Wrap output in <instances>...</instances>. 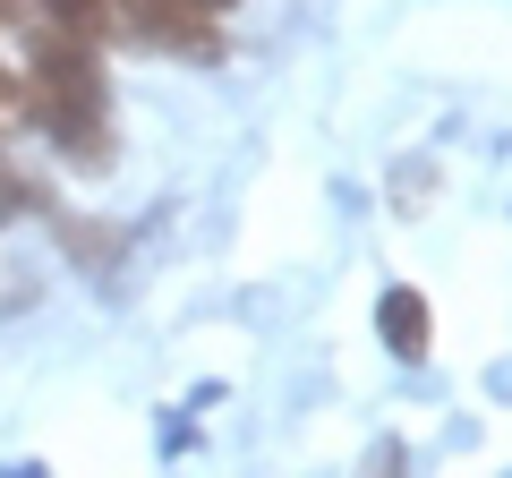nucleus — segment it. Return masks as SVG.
I'll return each instance as SVG.
<instances>
[{"instance_id": "7", "label": "nucleus", "mask_w": 512, "mask_h": 478, "mask_svg": "<svg viewBox=\"0 0 512 478\" xmlns=\"http://www.w3.org/2000/svg\"><path fill=\"white\" fill-rule=\"evenodd\" d=\"M9 18H26V9H18V0H0V26H9Z\"/></svg>"}, {"instance_id": "3", "label": "nucleus", "mask_w": 512, "mask_h": 478, "mask_svg": "<svg viewBox=\"0 0 512 478\" xmlns=\"http://www.w3.org/2000/svg\"><path fill=\"white\" fill-rule=\"evenodd\" d=\"M359 478H410V453H402V436H376V453L359 461Z\"/></svg>"}, {"instance_id": "4", "label": "nucleus", "mask_w": 512, "mask_h": 478, "mask_svg": "<svg viewBox=\"0 0 512 478\" xmlns=\"http://www.w3.org/2000/svg\"><path fill=\"white\" fill-rule=\"evenodd\" d=\"M60 231H69V248H77V257H94V265H111V257H120V239H111V231H94V222H60Z\"/></svg>"}, {"instance_id": "2", "label": "nucleus", "mask_w": 512, "mask_h": 478, "mask_svg": "<svg viewBox=\"0 0 512 478\" xmlns=\"http://www.w3.org/2000/svg\"><path fill=\"white\" fill-rule=\"evenodd\" d=\"M376 333H384V350H393V359H427V299L410 291H384L376 299Z\"/></svg>"}, {"instance_id": "1", "label": "nucleus", "mask_w": 512, "mask_h": 478, "mask_svg": "<svg viewBox=\"0 0 512 478\" xmlns=\"http://www.w3.org/2000/svg\"><path fill=\"white\" fill-rule=\"evenodd\" d=\"M18 86H26V120H43L77 171H103L111 163V94H103V60H94V43L60 35V26H35V52H26Z\"/></svg>"}, {"instance_id": "6", "label": "nucleus", "mask_w": 512, "mask_h": 478, "mask_svg": "<svg viewBox=\"0 0 512 478\" xmlns=\"http://www.w3.org/2000/svg\"><path fill=\"white\" fill-rule=\"evenodd\" d=\"M18 120H26V86H18V69L0 60V137L18 129Z\"/></svg>"}, {"instance_id": "5", "label": "nucleus", "mask_w": 512, "mask_h": 478, "mask_svg": "<svg viewBox=\"0 0 512 478\" xmlns=\"http://www.w3.org/2000/svg\"><path fill=\"white\" fill-rule=\"evenodd\" d=\"M26 205H43V188H35V180H18V171L0 163V222H18Z\"/></svg>"}]
</instances>
